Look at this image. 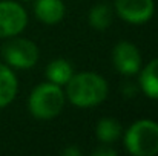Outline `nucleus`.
<instances>
[{
  "label": "nucleus",
  "instance_id": "nucleus-12",
  "mask_svg": "<svg viewBox=\"0 0 158 156\" xmlns=\"http://www.w3.org/2000/svg\"><path fill=\"white\" fill-rule=\"evenodd\" d=\"M120 133H121V126L114 118H103L97 124V138L105 144L117 141Z\"/></svg>",
  "mask_w": 158,
  "mask_h": 156
},
{
  "label": "nucleus",
  "instance_id": "nucleus-10",
  "mask_svg": "<svg viewBox=\"0 0 158 156\" xmlns=\"http://www.w3.org/2000/svg\"><path fill=\"white\" fill-rule=\"evenodd\" d=\"M140 83L143 87V92L149 97L158 100V58L152 60L141 72Z\"/></svg>",
  "mask_w": 158,
  "mask_h": 156
},
{
  "label": "nucleus",
  "instance_id": "nucleus-7",
  "mask_svg": "<svg viewBox=\"0 0 158 156\" xmlns=\"http://www.w3.org/2000/svg\"><path fill=\"white\" fill-rule=\"evenodd\" d=\"M112 58L115 69L123 75H134L141 67V55L138 49L129 42L118 43L114 48Z\"/></svg>",
  "mask_w": 158,
  "mask_h": 156
},
{
  "label": "nucleus",
  "instance_id": "nucleus-5",
  "mask_svg": "<svg viewBox=\"0 0 158 156\" xmlns=\"http://www.w3.org/2000/svg\"><path fill=\"white\" fill-rule=\"evenodd\" d=\"M28 15L15 2H0V37H14L26 26Z\"/></svg>",
  "mask_w": 158,
  "mask_h": 156
},
{
  "label": "nucleus",
  "instance_id": "nucleus-9",
  "mask_svg": "<svg viewBox=\"0 0 158 156\" xmlns=\"http://www.w3.org/2000/svg\"><path fill=\"white\" fill-rule=\"evenodd\" d=\"M17 94V78L12 70L0 63V109L9 104Z\"/></svg>",
  "mask_w": 158,
  "mask_h": 156
},
{
  "label": "nucleus",
  "instance_id": "nucleus-2",
  "mask_svg": "<svg viewBox=\"0 0 158 156\" xmlns=\"http://www.w3.org/2000/svg\"><path fill=\"white\" fill-rule=\"evenodd\" d=\"M126 149L134 156H154L158 153V124L151 119L134 122L124 136Z\"/></svg>",
  "mask_w": 158,
  "mask_h": 156
},
{
  "label": "nucleus",
  "instance_id": "nucleus-13",
  "mask_svg": "<svg viewBox=\"0 0 158 156\" xmlns=\"http://www.w3.org/2000/svg\"><path fill=\"white\" fill-rule=\"evenodd\" d=\"M89 23L95 29H106L112 23V11L107 5H97L89 12Z\"/></svg>",
  "mask_w": 158,
  "mask_h": 156
},
{
  "label": "nucleus",
  "instance_id": "nucleus-8",
  "mask_svg": "<svg viewBox=\"0 0 158 156\" xmlns=\"http://www.w3.org/2000/svg\"><path fill=\"white\" fill-rule=\"evenodd\" d=\"M35 15L46 25H55L64 15V5L61 0H35Z\"/></svg>",
  "mask_w": 158,
  "mask_h": 156
},
{
  "label": "nucleus",
  "instance_id": "nucleus-15",
  "mask_svg": "<svg viewBox=\"0 0 158 156\" xmlns=\"http://www.w3.org/2000/svg\"><path fill=\"white\" fill-rule=\"evenodd\" d=\"M63 155H72V156H80V150H77V149H66V150H63L61 152Z\"/></svg>",
  "mask_w": 158,
  "mask_h": 156
},
{
  "label": "nucleus",
  "instance_id": "nucleus-6",
  "mask_svg": "<svg viewBox=\"0 0 158 156\" xmlns=\"http://www.w3.org/2000/svg\"><path fill=\"white\" fill-rule=\"evenodd\" d=\"M115 9L123 20L141 25L154 15V0H115Z\"/></svg>",
  "mask_w": 158,
  "mask_h": 156
},
{
  "label": "nucleus",
  "instance_id": "nucleus-3",
  "mask_svg": "<svg viewBox=\"0 0 158 156\" xmlns=\"http://www.w3.org/2000/svg\"><path fill=\"white\" fill-rule=\"evenodd\" d=\"M64 104V95L58 84L43 83L37 86L29 97V110L39 119H51L57 116Z\"/></svg>",
  "mask_w": 158,
  "mask_h": 156
},
{
  "label": "nucleus",
  "instance_id": "nucleus-11",
  "mask_svg": "<svg viewBox=\"0 0 158 156\" xmlns=\"http://www.w3.org/2000/svg\"><path fill=\"white\" fill-rule=\"evenodd\" d=\"M46 77L48 80L54 83V84H66L69 81V78L72 77V66L63 60V58H57L51 61L48 64V69H46Z\"/></svg>",
  "mask_w": 158,
  "mask_h": 156
},
{
  "label": "nucleus",
  "instance_id": "nucleus-16",
  "mask_svg": "<svg viewBox=\"0 0 158 156\" xmlns=\"http://www.w3.org/2000/svg\"><path fill=\"white\" fill-rule=\"evenodd\" d=\"M26 2H28V0H26Z\"/></svg>",
  "mask_w": 158,
  "mask_h": 156
},
{
  "label": "nucleus",
  "instance_id": "nucleus-14",
  "mask_svg": "<svg viewBox=\"0 0 158 156\" xmlns=\"http://www.w3.org/2000/svg\"><path fill=\"white\" fill-rule=\"evenodd\" d=\"M94 155H95V156H106V155L114 156V155H115V152H114V150H110V149H100V150L94 152Z\"/></svg>",
  "mask_w": 158,
  "mask_h": 156
},
{
  "label": "nucleus",
  "instance_id": "nucleus-1",
  "mask_svg": "<svg viewBox=\"0 0 158 156\" xmlns=\"http://www.w3.org/2000/svg\"><path fill=\"white\" fill-rule=\"evenodd\" d=\"M69 101L78 107H91L100 104L107 97V84L97 74L83 72L72 75L66 83Z\"/></svg>",
  "mask_w": 158,
  "mask_h": 156
},
{
  "label": "nucleus",
  "instance_id": "nucleus-4",
  "mask_svg": "<svg viewBox=\"0 0 158 156\" xmlns=\"http://www.w3.org/2000/svg\"><path fill=\"white\" fill-rule=\"evenodd\" d=\"M2 55L5 61L19 69L32 67L39 60V49L37 46L25 38H14L3 45Z\"/></svg>",
  "mask_w": 158,
  "mask_h": 156
}]
</instances>
